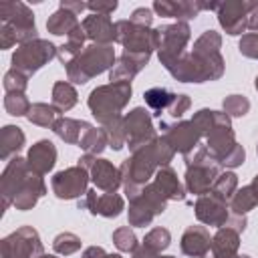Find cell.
<instances>
[{"mask_svg":"<svg viewBox=\"0 0 258 258\" xmlns=\"http://www.w3.org/2000/svg\"><path fill=\"white\" fill-rule=\"evenodd\" d=\"M143 99H145L147 107H151L155 111L153 115H161V111L163 109H169V105L173 103L175 93H171V91H167L163 87H153V89H149V91L143 93Z\"/></svg>","mask_w":258,"mask_h":258,"instance_id":"34","label":"cell"},{"mask_svg":"<svg viewBox=\"0 0 258 258\" xmlns=\"http://www.w3.org/2000/svg\"><path fill=\"white\" fill-rule=\"evenodd\" d=\"M89 177H91L89 169L77 163L73 167H67V169L54 173L50 179V185L58 200H75V198L87 194Z\"/></svg>","mask_w":258,"mask_h":258,"instance_id":"11","label":"cell"},{"mask_svg":"<svg viewBox=\"0 0 258 258\" xmlns=\"http://www.w3.org/2000/svg\"><path fill=\"white\" fill-rule=\"evenodd\" d=\"M42 254L40 236L32 226H22L0 242V258H40Z\"/></svg>","mask_w":258,"mask_h":258,"instance_id":"9","label":"cell"},{"mask_svg":"<svg viewBox=\"0 0 258 258\" xmlns=\"http://www.w3.org/2000/svg\"><path fill=\"white\" fill-rule=\"evenodd\" d=\"M254 206H258V198H256V194L252 191L250 185H244L242 189H236L234 198L230 200V210L236 216H246Z\"/></svg>","mask_w":258,"mask_h":258,"instance_id":"36","label":"cell"},{"mask_svg":"<svg viewBox=\"0 0 258 258\" xmlns=\"http://www.w3.org/2000/svg\"><path fill=\"white\" fill-rule=\"evenodd\" d=\"M206 145L218 157V161H222L238 145L236 143V135L232 131V125H230V117L226 113H220L218 115L216 127L206 135Z\"/></svg>","mask_w":258,"mask_h":258,"instance_id":"17","label":"cell"},{"mask_svg":"<svg viewBox=\"0 0 258 258\" xmlns=\"http://www.w3.org/2000/svg\"><path fill=\"white\" fill-rule=\"evenodd\" d=\"M125 123V137H127V145L131 151H137L141 147H145L147 143H151L157 135L151 123V115L149 111H145L143 107H135L133 111H129L123 117Z\"/></svg>","mask_w":258,"mask_h":258,"instance_id":"12","label":"cell"},{"mask_svg":"<svg viewBox=\"0 0 258 258\" xmlns=\"http://www.w3.org/2000/svg\"><path fill=\"white\" fill-rule=\"evenodd\" d=\"M79 165L89 169L93 183L97 185V189H101L105 194H113V191H117L119 185H123L121 171L107 159H97V155L87 153L85 157L79 159Z\"/></svg>","mask_w":258,"mask_h":258,"instance_id":"14","label":"cell"},{"mask_svg":"<svg viewBox=\"0 0 258 258\" xmlns=\"http://www.w3.org/2000/svg\"><path fill=\"white\" fill-rule=\"evenodd\" d=\"M173 155H175V151L167 145V141L163 137H155L151 143L133 151V155L121 163L119 171H121L123 189H125L129 202L141 194V189L149 183V179L155 177L159 167L169 165Z\"/></svg>","mask_w":258,"mask_h":258,"instance_id":"1","label":"cell"},{"mask_svg":"<svg viewBox=\"0 0 258 258\" xmlns=\"http://www.w3.org/2000/svg\"><path fill=\"white\" fill-rule=\"evenodd\" d=\"M117 30V42L123 44L125 52H135V54H151L155 48L159 50L161 44V34L159 28L151 30L147 26H137L131 20H119L115 22Z\"/></svg>","mask_w":258,"mask_h":258,"instance_id":"6","label":"cell"},{"mask_svg":"<svg viewBox=\"0 0 258 258\" xmlns=\"http://www.w3.org/2000/svg\"><path fill=\"white\" fill-rule=\"evenodd\" d=\"M133 258H161V254L155 252V250H149L147 246H139V248L133 252Z\"/></svg>","mask_w":258,"mask_h":258,"instance_id":"51","label":"cell"},{"mask_svg":"<svg viewBox=\"0 0 258 258\" xmlns=\"http://www.w3.org/2000/svg\"><path fill=\"white\" fill-rule=\"evenodd\" d=\"M236 189H238V177H236V173L224 171V173H220V175L216 177V181H214L210 194L216 196V198H220L222 202L230 204V200L234 198Z\"/></svg>","mask_w":258,"mask_h":258,"instance_id":"33","label":"cell"},{"mask_svg":"<svg viewBox=\"0 0 258 258\" xmlns=\"http://www.w3.org/2000/svg\"><path fill=\"white\" fill-rule=\"evenodd\" d=\"M210 244H212V238H210V232L206 226H189L183 236H181V252L185 256H194V258H202L208 250H210Z\"/></svg>","mask_w":258,"mask_h":258,"instance_id":"25","label":"cell"},{"mask_svg":"<svg viewBox=\"0 0 258 258\" xmlns=\"http://www.w3.org/2000/svg\"><path fill=\"white\" fill-rule=\"evenodd\" d=\"M0 48H10L12 44H26L36 40L34 14L22 2H2L0 4Z\"/></svg>","mask_w":258,"mask_h":258,"instance_id":"2","label":"cell"},{"mask_svg":"<svg viewBox=\"0 0 258 258\" xmlns=\"http://www.w3.org/2000/svg\"><path fill=\"white\" fill-rule=\"evenodd\" d=\"M28 87V77L16 69H10L4 75V89L6 93H24Z\"/></svg>","mask_w":258,"mask_h":258,"instance_id":"43","label":"cell"},{"mask_svg":"<svg viewBox=\"0 0 258 258\" xmlns=\"http://www.w3.org/2000/svg\"><path fill=\"white\" fill-rule=\"evenodd\" d=\"M250 187H252V191H254V194H256V198H258V175H254V179H252Z\"/></svg>","mask_w":258,"mask_h":258,"instance_id":"54","label":"cell"},{"mask_svg":"<svg viewBox=\"0 0 258 258\" xmlns=\"http://www.w3.org/2000/svg\"><path fill=\"white\" fill-rule=\"evenodd\" d=\"M77 91L71 83L67 81H56L52 87V107L58 113H67L69 109H73L77 105Z\"/></svg>","mask_w":258,"mask_h":258,"instance_id":"31","label":"cell"},{"mask_svg":"<svg viewBox=\"0 0 258 258\" xmlns=\"http://www.w3.org/2000/svg\"><path fill=\"white\" fill-rule=\"evenodd\" d=\"M226 226L232 228V230H236L238 234H242V232L246 230V218H244V216H236V214H232V216L228 218Z\"/></svg>","mask_w":258,"mask_h":258,"instance_id":"49","label":"cell"},{"mask_svg":"<svg viewBox=\"0 0 258 258\" xmlns=\"http://www.w3.org/2000/svg\"><path fill=\"white\" fill-rule=\"evenodd\" d=\"M248 28L254 30V32H258V6L248 14Z\"/></svg>","mask_w":258,"mask_h":258,"instance_id":"53","label":"cell"},{"mask_svg":"<svg viewBox=\"0 0 258 258\" xmlns=\"http://www.w3.org/2000/svg\"><path fill=\"white\" fill-rule=\"evenodd\" d=\"M256 153H258V145H256Z\"/></svg>","mask_w":258,"mask_h":258,"instance_id":"59","label":"cell"},{"mask_svg":"<svg viewBox=\"0 0 258 258\" xmlns=\"http://www.w3.org/2000/svg\"><path fill=\"white\" fill-rule=\"evenodd\" d=\"M129 20H131L133 24H137V26H147V28H149V24H151V20H153V14H151L149 8H137V10H133V14H131Z\"/></svg>","mask_w":258,"mask_h":258,"instance_id":"47","label":"cell"},{"mask_svg":"<svg viewBox=\"0 0 258 258\" xmlns=\"http://www.w3.org/2000/svg\"><path fill=\"white\" fill-rule=\"evenodd\" d=\"M89 127H93V125L87 123V121H79V119H71V117H58L50 129H52L54 135L60 137L64 143H77V145H79L83 133H85Z\"/></svg>","mask_w":258,"mask_h":258,"instance_id":"28","label":"cell"},{"mask_svg":"<svg viewBox=\"0 0 258 258\" xmlns=\"http://www.w3.org/2000/svg\"><path fill=\"white\" fill-rule=\"evenodd\" d=\"M153 10L161 16H171L177 18V22H183L187 18H196L200 14V10H204L202 2H165V0H157L153 2Z\"/></svg>","mask_w":258,"mask_h":258,"instance_id":"26","label":"cell"},{"mask_svg":"<svg viewBox=\"0 0 258 258\" xmlns=\"http://www.w3.org/2000/svg\"><path fill=\"white\" fill-rule=\"evenodd\" d=\"M258 6V2H224L218 6V22L228 34H242L248 28V14Z\"/></svg>","mask_w":258,"mask_h":258,"instance_id":"15","label":"cell"},{"mask_svg":"<svg viewBox=\"0 0 258 258\" xmlns=\"http://www.w3.org/2000/svg\"><path fill=\"white\" fill-rule=\"evenodd\" d=\"M153 183H155V185L159 187V191L167 198V202H169V200L181 202V200L185 198V189H183V185L179 183L177 173H175L169 165L157 169V173H155V177H153Z\"/></svg>","mask_w":258,"mask_h":258,"instance_id":"27","label":"cell"},{"mask_svg":"<svg viewBox=\"0 0 258 258\" xmlns=\"http://www.w3.org/2000/svg\"><path fill=\"white\" fill-rule=\"evenodd\" d=\"M254 87H256V91H258V77H256V81H254Z\"/></svg>","mask_w":258,"mask_h":258,"instance_id":"57","label":"cell"},{"mask_svg":"<svg viewBox=\"0 0 258 258\" xmlns=\"http://www.w3.org/2000/svg\"><path fill=\"white\" fill-rule=\"evenodd\" d=\"M161 34V44H159V60L165 69H169L177 58L185 54V44L189 40V26L187 22H175V24H165L159 26Z\"/></svg>","mask_w":258,"mask_h":258,"instance_id":"10","label":"cell"},{"mask_svg":"<svg viewBox=\"0 0 258 258\" xmlns=\"http://www.w3.org/2000/svg\"><path fill=\"white\" fill-rule=\"evenodd\" d=\"M129 99H131V83H109L93 89L87 105L91 113L97 117V121L105 125L107 121L121 117V111L129 103Z\"/></svg>","mask_w":258,"mask_h":258,"instance_id":"5","label":"cell"},{"mask_svg":"<svg viewBox=\"0 0 258 258\" xmlns=\"http://www.w3.org/2000/svg\"><path fill=\"white\" fill-rule=\"evenodd\" d=\"M149 56L151 54H135V52H125L123 50L117 64L109 73L111 83H131V79L149 62Z\"/></svg>","mask_w":258,"mask_h":258,"instance_id":"23","label":"cell"},{"mask_svg":"<svg viewBox=\"0 0 258 258\" xmlns=\"http://www.w3.org/2000/svg\"><path fill=\"white\" fill-rule=\"evenodd\" d=\"M169 242H171V234H169V230H165V228H153L149 234H145V238H143V246H147L149 250H155V252H161V250H165L167 246H169Z\"/></svg>","mask_w":258,"mask_h":258,"instance_id":"41","label":"cell"},{"mask_svg":"<svg viewBox=\"0 0 258 258\" xmlns=\"http://www.w3.org/2000/svg\"><path fill=\"white\" fill-rule=\"evenodd\" d=\"M83 30L87 38H91L95 44H111L117 38L115 24L105 14H91L83 20Z\"/></svg>","mask_w":258,"mask_h":258,"instance_id":"24","label":"cell"},{"mask_svg":"<svg viewBox=\"0 0 258 258\" xmlns=\"http://www.w3.org/2000/svg\"><path fill=\"white\" fill-rule=\"evenodd\" d=\"M44 194H46V185H44L42 175H38V173H34V171L30 169V173L26 175V179H24L20 191L16 194L12 206H14L16 210H20V212L32 210V208L36 206V202H38Z\"/></svg>","mask_w":258,"mask_h":258,"instance_id":"21","label":"cell"},{"mask_svg":"<svg viewBox=\"0 0 258 258\" xmlns=\"http://www.w3.org/2000/svg\"><path fill=\"white\" fill-rule=\"evenodd\" d=\"M56 48L58 46H54L52 42L42 40V38L20 44L16 48V52L12 54V69L24 73L26 77L34 75L38 69H42L48 60H52L56 56Z\"/></svg>","mask_w":258,"mask_h":258,"instance_id":"8","label":"cell"},{"mask_svg":"<svg viewBox=\"0 0 258 258\" xmlns=\"http://www.w3.org/2000/svg\"><path fill=\"white\" fill-rule=\"evenodd\" d=\"M250 111V101L244 95H230L224 99V113L228 117H244Z\"/></svg>","mask_w":258,"mask_h":258,"instance_id":"42","label":"cell"},{"mask_svg":"<svg viewBox=\"0 0 258 258\" xmlns=\"http://www.w3.org/2000/svg\"><path fill=\"white\" fill-rule=\"evenodd\" d=\"M159 129H163V139L167 141V145L177 153H189L191 149H196L200 145V137L202 133L198 131V127L191 121H177V123H159Z\"/></svg>","mask_w":258,"mask_h":258,"instance_id":"13","label":"cell"},{"mask_svg":"<svg viewBox=\"0 0 258 258\" xmlns=\"http://www.w3.org/2000/svg\"><path fill=\"white\" fill-rule=\"evenodd\" d=\"M107 258H121L119 254H107Z\"/></svg>","mask_w":258,"mask_h":258,"instance_id":"56","label":"cell"},{"mask_svg":"<svg viewBox=\"0 0 258 258\" xmlns=\"http://www.w3.org/2000/svg\"><path fill=\"white\" fill-rule=\"evenodd\" d=\"M165 206H167V198L151 181L141 189V194L135 200L129 202V224L131 226H149L155 216L165 212Z\"/></svg>","mask_w":258,"mask_h":258,"instance_id":"7","label":"cell"},{"mask_svg":"<svg viewBox=\"0 0 258 258\" xmlns=\"http://www.w3.org/2000/svg\"><path fill=\"white\" fill-rule=\"evenodd\" d=\"M185 161V187L187 191L196 196H206L210 194L216 177L222 173L220 167L222 163L218 157L208 149V145H198L189 153L183 155Z\"/></svg>","mask_w":258,"mask_h":258,"instance_id":"3","label":"cell"},{"mask_svg":"<svg viewBox=\"0 0 258 258\" xmlns=\"http://www.w3.org/2000/svg\"><path fill=\"white\" fill-rule=\"evenodd\" d=\"M196 218L206 224V226H216V228H222L226 226L230 214H228V204L222 202L220 198L212 196V194H206V196H200L198 202H196Z\"/></svg>","mask_w":258,"mask_h":258,"instance_id":"19","label":"cell"},{"mask_svg":"<svg viewBox=\"0 0 258 258\" xmlns=\"http://www.w3.org/2000/svg\"><path fill=\"white\" fill-rule=\"evenodd\" d=\"M81 208H87L91 214H99V216H105V218H117L123 208H125V202L119 194H97V189H89L85 194V198L79 202Z\"/></svg>","mask_w":258,"mask_h":258,"instance_id":"18","label":"cell"},{"mask_svg":"<svg viewBox=\"0 0 258 258\" xmlns=\"http://www.w3.org/2000/svg\"><path fill=\"white\" fill-rule=\"evenodd\" d=\"M113 244L121 250V252H135L137 246V238L133 234V230L129 226H121L113 232Z\"/></svg>","mask_w":258,"mask_h":258,"instance_id":"40","label":"cell"},{"mask_svg":"<svg viewBox=\"0 0 258 258\" xmlns=\"http://www.w3.org/2000/svg\"><path fill=\"white\" fill-rule=\"evenodd\" d=\"M105 131L109 135V147H113L115 151L123 149V145L127 143V137H125V123H123V117H115L111 121H107L105 125Z\"/></svg>","mask_w":258,"mask_h":258,"instance_id":"37","label":"cell"},{"mask_svg":"<svg viewBox=\"0 0 258 258\" xmlns=\"http://www.w3.org/2000/svg\"><path fill=\"white\" fill-rule=\"evenodd\" d=\"M244 159H246V151H244V147L242 145H236L220 163L222 165H226V167H238V165H242L244 163Z\"/></svg>","mask_w":258,"mask_h":258,"instance_id":"46","label":"cell"},{"mask_svg":"<svg viewBox=\"0 0 258 258\" xmlns=\"http://www.w3.org/2000/svg\"><path fill=\"white\" fill-rule=\"evenodd\" d=\"M60 8H64V10H71L73 14H81L85 8H87V4H83V2H60Z\"/></svg>","mask_w":258,"mask_h":258,"instance_id":"52","label":"cell"},{"mask_svg":"<svg viewBox=\"0 0 258 258\" xmlns=\"http://www.w3.org/2000/svg\"><path fill=\"white\" fill-rule=\"evenodd\" d=\"M4 109L14 117H26L30 111V101L24 97V93H6L4 97Z\"/></svg>","mask_w":258,"mask_h":258,"instance_id":"39","label":"cell"},{"mask_svg":"<svg viewBox=\"0 0 258 258\" xmlns=\"http://www.w3.org/2000/svg\"><path fill=\"white\" fill-rule=\"evenodd\" d=\"M28 173H30V167H28L26 159L16 155L8 161V165H6V169L2 171V177H0V194H2V208L4 210L14 202L16 194L20 191Z\"/></svg>","mask_w":258,"mask_h":258,"instance_id":"16","label":"cell"},{"mask_svg":"<svg viewBox=\"0 0 258 258\" xmlns=\"http://www.w3.org/2000/svg\"><path fill=\"white\" fill-rule=\"evenodd\" d=\"M81 258H107V252L101 246H89Z\"/></svg>","mask_w":258,"mask_h":258,"instance_id":"50","label":"cell"},{"mask_svg":"<svg viewBox=\"0 0 258 258\" xmlns=\"http://www.w3.org/2000/svg\"><path fill=\"white\" fill-rule=\"evenodd\" d=\"M238 246H240V234L228 226H222L212 238L210 250L202 258H234L238 252Z\"/></svg>","mask_w":258,"mask_h":258,"instance_id":"22","label":"cell"},{"mask_svg":"<svg viewBox=\"0 0 258 258\" xmlns=\"http://www.w3.org/2000/svg\"><path fill=\"white\" fill-rule=\"evenodd\" d=\"M161 258H173V256H161Z\"/></svg>","mask_w":258,"mask_h":258,"instance_id":"58","label":"cell"},{"mask_svg":"<svg viewBox=\"0 0 258 258\" xmlns=\"http://www.w3.org/2000/svg\"><path fill=\"white\" fill-rule=\"evenodd\" d=\"M240 52L248 58H258V32H248L242 36L240 44H238Z\"/></svg>","mask_w":258,"mask_h":258,"instance_id":"44","label":"cell"},{"mask_svg":"<svg viewBox=\"0 0 258 258\" xmlns=\"http://www.w3.org/2000/svg\"><path fill=\"white\" fill-rule=\"evenodd\" d=\"M87 8H89L91 12H95V14H105V16H109V14L117 8V2H89Z\"/></svg>","mask_w":258,"mask_h":258,"instance_id":"48","label":"cell"},{"mask_svg":"<svg viewBox=\"0 0 258 258\" xmlns=\"http://www.w3.org/2000/svg\"><path fill=\"white\" fill-rule=\"evenodd\" d=\"M24 133L16 125H4L0 131V157L2 159H12L18 155V151L24 147Z\"/></svg>","mask_w":258,"mask_h":258,"instance_id":"29","label":"cell"},{"mask_svg":"<svg viewBox=\"0 0 258 258\" xmlns=\"http://www.w3.org/2000/svg\"><path fill=\"white\" fill-rule=\"evenodd\" d=\"M52 248L60 256H71L81 248V238L75 236L73 232H62L52 240Z\"/></svg>","mask_w":258,"mask_h":258,"instance_id":"38","label":"cell"},{"mask_svg":"<svg viewBox=\"0 0 258 258\" xmlns=\"http://www.w3.org/2000/svg\"><path fill=\"white\" fill-rule=\"evenodd\" d=\"M56 115H58V111H56L52 105H46V103H34V105H30V111H28L26 119H28L30 123L38 125V127H52L54 121L58 119Z\"/></svg>","mask_w":258,"mask_h":258,"instance_id":"35","label":"cell"},{"mask_svg":"<svg viewBox=\"0 0 258 258\" xmlns=\"http://www.w3.org/2000/svg\"><path fill=\"white\" fill-rule=\"evenodd\" d=\"M189 105H191V101H189V97L187 95H175V99H173V103L169 105V115L171 117H175V119H179L187 109H189Z\"/></svg>","mask_w":258,"mask_h":258,"instance_id":"45","label":"cell"},{"mask_svg":"<svg viewBox=\"0 0 258 258\" xmlns=\"http://www.w3.org/2000/svg\"><path fill=\"white\" fill-rule=\"evenodd\" d=\"M81 22L77 20V14H73L71 10H64V8H58L48 20H46V30L50 34H56V36H62V34H71Z\"/></svg>","mask_w":258,"mask_h":258,"instance_id":"30","label":"cell"},{"mask_svg":"<svg viewBox=\"0 0 258 258\" xmlns=\"http://www.w3.org/2000/svg\"><path fill=\"white\" fill-rule=\"evenodd\" d=\"M115 60V50L111 44H89L83 48V52L73 58L67 67V77L69 81L77 85H85L93 77L105 73L109 67H113Z\"/></svg>","mask_w":258,"mask_h":258,"instance_id":"4","label":"cell"},{"mask_svg":"<svg viewBox=\"0 0 258 258\" xmlns=\"http://www.w3.org/2000/svg\"><path fill=\"white\" fill-rule=\"evenodd\" d=\"M26 163H28V167H30L34 173H38V175L48 173V171L54 167V163H56V147H54V143L48 141V139L36 141V143L28 149Z\"/></svg>","mask_w":258,"mask_h":258,"instance_id":"20","label":"cell"},{"mask_svg":"<svg viewBox=\"0 0 258 258\" xmlns=\"http://www.w3.org/2000/svg\"><path fill=\"white\" fill-rule=\"evenodd\" d=\"M40 258H58V256H50V254H42Z\"/></svg>","mask_w":258,"mask_h":258,"instance_id":"55","label":"cell"},{"mask_svg":"<svg viewBox=\"0 0 258 258\" xmlns=\"http://www.w3.org/2000/svg\"><path fill=\"white\" fill-rule=\"evenodd\" d=\"M109 145V135L105 131V127H89L81 141H79V147H83L89 155H99L103 153V149Z\"/></svg>","mask_w":258,"mask_h":258,"instance_id":"32","label":"cell"},{"mask_svg":"<svg viewBox=\"0 0 258 258\" xmlns=\"http://www.w3.org/2000/svg\"><path fill=\"white\" fill-rule=\"evenodd\" d=\"M242 258H250V256H242Z\"/></svg>","mask_w":258,"mask_h":258,"instance_id":"60","label":"cell"}]
</instances>
